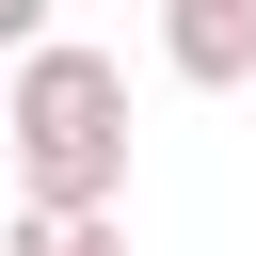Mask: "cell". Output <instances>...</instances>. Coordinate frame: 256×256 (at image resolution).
<instances>
[{
	"instance_id": "1",
	"label": "cell",
	"mask_w": 256,
	"mask_h": 256,
	"mask_svg": "<svg viewBox=\"0 0 256 256\" xmlns=\"http://www.w3.org/2000/svg\"><path fill=\"white\" fill-rule=\"evenodd\" d=\"M0 144H16V192L128 208V64L80 48V32H32L16 80H0Z\"/></svg>"
},
{
	"instance_id": "2",
	"label": "cell",
	"mask_w": 256,
	"mask_h": 256,
	"mask_svg": "<svg viewBox=\"0 0 256 256\" xmlns=\"http://www.w3.org/2000/svg\"><path fill=\"white\" fill-rule=\"evenodd\" d=\"M240 48H256V0H160V64H176V80L240 96Z\"/></svg>"
},
{
	"instance_id": "3",
	"label": "cell",
	"mask_w": 256,
	"mask_h": 256,
	"mask_svg": "<svg viewBox=\"0 0 256 256\" xmlns=\"http://www.w3.org/2000/svg\"><path fill=\"white\" fill-rule=\"evenodd\" d=\"M0 256H128V224H112V208H64V192H32V208L0 224Z\"/></svg>"
},
{
	"instance_id": "4",
	"label": "cell",
	"mask_w": 256,
	"mask_h": 256,
	"mask_svg": "<svg viewBox=\"0 0 256 256\" xmlns=\"http://www.w3.org/2000/svg\"><path fill=\"white\" fill-rule=\"evenodd\" d=\"M32 32H48V0H0V64H16V48H32Z\"/></svg>"
},
{
	"instance_id": "5",
	"label": "cell",
	"mask_w": 256,
	"mask_h": 256,
	"mask_svg": "<svg viewBox=\"0 0 256 256\" xmlns=\"http://www.w3.org/2000/svg\"><path fill=\"white\" fill-rule=\"evenodd\" d=\"M240 80H256V48H240Z\"/></svg>"
}]
</instances>
